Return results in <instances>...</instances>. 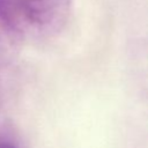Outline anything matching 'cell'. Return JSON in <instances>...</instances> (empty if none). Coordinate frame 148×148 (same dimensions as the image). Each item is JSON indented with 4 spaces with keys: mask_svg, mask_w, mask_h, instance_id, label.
Segmentation results:
<instances>
[{
    "mask_svg": "<svg viewBox=\"0 0 148 148\" xmlns=\"http://www.w3.org/2000/svg\"><path fill=\"white\" fill-rule=\"evenodd\" d=\"M71 0H0V16L20 38L56 32L65 23Z\"/></svg>",
    "mask_w": 148,
    "mask_h": 148,
    "instance_id": "1",
    "label": "cell"
},
{
    "mask_svg": "<svg viewBox=\"0 0 148 148\" xmlns=\"http://www.w3.org/2000/svg\"><path fill=\"white\" fill-rule=\"evenodd\" d=\"M21 39L13 32V30L5 23L0 16V61L9 58L15 46Z\"/></svg>",
    "mask_w": 148,
    "mask_h": 148,
    "instance_id": "2",
    "label": "cell"
},
{
    "mask_svg": "<svg viewBox=\"0 0 148 148\" xmlns=\"http://www.w3.org/2000/svg\"><path fill=\"white\" fill-rule=\"evenodd\" d=\"M0 148H18V147L10 138L0 134Z\"/></svg>",
    "mask_w": 148,
    "mask_h": 148,
    "instance_id": "3",
    "label": "cell"
}]
</instances>
